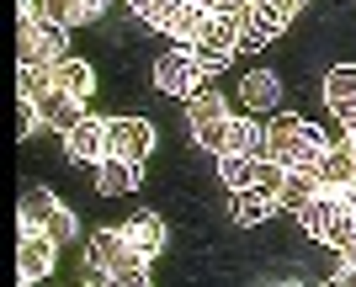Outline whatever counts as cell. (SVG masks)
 Segmentation results:
<instances>
[{"instance_id":"cell-1","label":"cell","mask_w":356,"mask_h":287,"mask_svg":"<svg viewBox=\"0 0 356 287\" xmlns=\"http://www.w3.org/2000/svg\"><path fill=\"white\" fill-rule=\"evenodd\" d=\"M266 138H271V160H282V165H309V170H319V160H325V149H330L325 133L309 128L303 117H293V112L271 117Z\"/></svg>"},{"instance_id":"cell-2","label":"cell","mask_w":356,"mask_h":287,"mask_svg":"<svg viewBox=\"0 0 356 287\" xmlns=\"http://www.w3.org/2000/svg\"><path fill=\"white\" fill-rule=\"evenodd\" d=\"M234 48H239V27L229 22V16H218V11H213V16H208V27L197 32V43H192L197 69H202V75H218L223 64L234 59Z\"/></svg>"},{"instance_id":"cell-3","label":"cell","mask_w":356,"mask_h":287,"mask_svg":"<svg viewBox=\"0 0 356 287\" xmlns=\"http://www.w3.org/2000/svg\"><path fill=\"white\" fill-rule=\"evenodd\" d=\"M70 59V43H64V27L59 22H22V64H59Z\"/></svg>"},{"instance_id":"cell-4","label":"cell","mask_w":356,"mask_h":287,"mask_svg":"<svg viewBox=\"0 0 356 287\" xmlns=\"http://www.w3.org/2000/svg\"><path fill=\"white\" fill-rule=\"evenodd\" d=\"M197 75H202V69H197V54L186 43L154 59V85H160L165 96H197Z\"/></svg>"},{"instance_id":"cell-5","label":"cell","mask_w":356,"mask_h":287,"mask_svg":"<svg viewBox=\"0 0 356 287\" xmlns=\"http://www.w3.org/2000/svg\"><path fill=\"white\" fill-rule=\"evenodd\" d=\"M54 250H59V240H54L48 229H22V245H16V277H22V282H48V272H54Z\"/></svg>"},{"instance_id":"cell-6","label":"cell","mask_w":356,"mask_h":287,"mask_svg":"<svg viewBox=\"0 0 356 287\" xmlns=\"http://www.w3.org/2000/svg\"><path fill=\"white\" fill-rule=\"evenodd\" d=\"M64 138H70V160H80V165H102L106 154H112V133H106V122L90 117V112L74 122Z\"/></svg>"},{"instance_id":"cell-7","label":"cell","mask_w":356,"mask_h":287,"mask_svg":"<svg viewBox=\"0 0 356 287\" xmlns=\"http://www.w3.org/2000/svg\"><path fill=\"white\" fill-rule=\"evenodd\" d=\"M234 27H239V48H245V54H261V48H266L271 38H277V32L287 27V22H282L277 11H271L266 0H255V6H250L245 16H239Z\"/></svg>"},{"instance_id":"cell-8","label":"cell","mask_w":356,"mask_h":287,"mask_svg":"<svg viewBox=\"0 0 356 287\" xmlns=\"http://www.w3.org/2000/svg\"><path fill=\"white\" fill-rule=\"evenodd\" d=\"M106 133H112V154H128V160L154 154V122L144 117H118V122H106Z\"/></svg>"},{"instance_id":"cell-9","label":"cell","mask_w":356,"mask_h":287,"mask_svg":"<svg viewBox=\"0 0 356 287\" xmlns=\"http://www.w3.org/2000/svg\"><path fill=\"white\" fill-rule=\"evenodd\" d=\"M32 101H38V117H43L48 128H59V133H70L74 122L86 117V112H80V96L64 91V85H48V91H43V96H32Z\"/></svg>"},{"instance_id":"cell-10","label":"cell","mask_w":356,"mask_h":287,"mask_svg":"<svg viewBox=\"0 0 356 287\" xmlns=\"http://www.w3.org/2000/svg\"><path fill=\"white\" fill-rule=\"evenodd\" d=\"M319 192H325L319 170H309V165H287V181H282V197H277V208L303 213V208H309V202H314Z\"/></svg>"},{"instance_id":"cell-11","label":"cell","mask_w":356,"mask_h":287,"mask_svg":"<svg viewBox=\"0 0 356 287\" xmlns=\"http://www.w3.org/2000/svg\"><path fill=\"white\" fill-rule=\"evenodd\" d=\"M239 101L250 106V112H271V106H282V80L271 75V69H250V75L239 80Z\"/></svg>"},{"instance_id":"cell-12","label":"cell","mask_w":356,"mask_h":287,"mask_svg":"<svg viewBox=\"0 0 356 287\" xmlns=\"http://www.w3.org/2000/svg\"><path fill=\"white\" fill-rule=\"evenodd\" d=\"M96 186H102V197H122L138 186V160H128V154H106L102 165H96Z\"/></svg>"},{"instance_id":"cell-13","label":"cell","mask_w":356,"mask_h":287,"mask_svg":"<svg viewBox=\"0 0 356 287\" xmlns=\"http://www.w3.org/2000/svg\"><path fill=\"white\" fill-rule=\"evenodd\" d=\"M319 181L335 186V192H346V186L356 181V144H351V138L325 149V160H319Z\"/></svg>"},{"instance_id":"cell-14","label":"cell","mask_w":356,"mask_h":287,"mask_svg":"<svg viewBox=\"0 0 356 287\" xmlns=\"http://www.w3.org/2000/svg\"><path fill=\"white\" fill-rule=\"evenodd\" d=\"M229 208H234V224L239 229H255V224H266L271 213H277V197H266L261 186H239Z\"/></svg>"},{"instance_id":"cell-15","label":"cell","mask_w":356,"mask_h":287,"mask_svg":"<svg viewBox=\"0 0 356 287\" xmlns=\"http://www.w3.org/2000/svg\"><path fill=\"white\" fill-rule=\"evenodd\" d=\"M341 197H346V192L325 186V192L314 197L309 208L298 213V224H303V234H309V240H325V229H330V218H335V208H341Z\"/></svg>"},{"instance_id":"cell-16","label":"cell","mask_w":356,"mask_h":287,"mask_svg":"<svg viewBox=\"0 0 356 287\" xmlns=\"http://www.w3.org/2000/svg\"><path fill=\"white\" fill-rule=\"evenodd\" d=\"M255 170H261V160H255V154H245V149H223V154H218V176H223V186H229V192L255 186Z\"/></svg>"},{"instance_id":"cell-17","label":"cell","mask_w":356,"mask_h":287,"mask_svg":"<svg viewBox=\"0 0 356 287\" xmlns=\"http://www.w3.org/2000/svg\"><path fill=\"white\" fill-rule=\"evenodd\" d=\"M128 250V234L122 229H102V234H90L86 245V266H96V272H112V261Z\"/></svg>"},{"instance_id":"cell-18","label":"cell","mask_w":356,"mask_h":287,"mask_svg":"<svg viewBox=\"0 0 356 287\" xmlns=\"http://www.w3.org/2000/svg\"><path fill=\"white\" fill-rule=\"evenodd\" d=\"M229 149H245V154H255V160H266V154H271V138H266V128H261V122L229 117Z\"/></svg>"},{"instance_id":"cell-19","label":"cell","mask_w":356,"mask_h":287,"mask_svg":"<svg viewBox=\"0 0 356 287\" xmlns=\"http://www.w3.org/2000/svg\"><path fill=\"white\" fill-rule=\"evenodd\" d=\"M122 234H128V245H134V250H144V256H160V250H165V224L154 218V213H138Z\"/></svg>"},{"instance_id":"cell-20","label":"cell","mask_w":356,"mask_h":287,"mask_svg":"<svg viewBox=\"0 0 356 287\" xmlns=\"http://www.w3.org/2000/svg\"><path fill=\"white\" fill-rule=\"evenodd\" d=\"M149 261H154V256H144V250H134V245H128V250L112 261V272H106V277H112L118 287H144V282H149Z\"/></svg>"},{"instance_id":"cell-21","label":"cell","mask_w":356,"mask_h":287,"mask_svg":"<svg viewBox=\"0 0 356 287\" xmlns=\"http://www.w3.org/2000/svg\"><path fill=\"white\" fill-rule=\"evenodd\" d=\"M346 101H356V64H335V69H325V106H330V112H341Z\"/></svg>"},{"instance_id":"cell-22","label":"cell","mask_w":356,"mask_h":287,"mask_svg":"<svg viewBox=\"0 0 356 287\" xmlns=\"http://www.w3.org/2000/svg\"><path fill=\"white\" fill-rule=\"evenodd\" d=\"M54 80H59L64 91H74L80 101L96 91V69H90L86 59H59V64H54Z\"/></svg>"},{"instance_id":"cell-23","label":"cell","mask_w":356,"mask_h":287,"mask_svg":"<svg viewBox=\"0 0 356 287\" xmlns=\"http://www.w3.org/2000/svg\"><path fill=\"white\" fill-rule=\"evenodd\" d=\"M351 240H356V202H351V197H341V208H335V218H330V229H325V245L341 256Z\"/></svg>"},{"instance_id":"cell-24","label":"cell","mask_w":356,"mask_h":287,"mask_svg":"<svg viewBox=\"0 0 356 287\" xmlns=\"http://www.w3.org/2000/svg\"><path fill=\"white\" fill-rule=\"evenodd\" d=\"M54 208H59V202H54V192H48V186H32V192L22 197V229H43Z\"/></svg>"},{"instance_id":"cell-25","label":"cell","mask_w":356,"mask_h":287,"mask_svg":"<svg viewBox=\"0 0 356 287\" xmlns=\"http://www.w3.org/2000/svg\"><path fill=\"white\" fill-rule=\"evenodd\" d=\"M186 117H192V128H202V122H223V117H229V101H223L218 91H197Z\"/></svg>"},{"instance_id":"cell-26","label":"cell","mask_w":356,"mask_h":287,"mask_svg":"<svg viewBox=\"0 0 356 287\" xmlns=\"http://www.w3.org/2000/svg\"><path fill=\"white\" fill-rule=\"evenodd\" d=\"M48 85H59L54 64H22V96H43Z\"/></svg>"},{"instance_id":"cell-27","label":"cell","mask_w":356,"mask_h":287,"mask_svg":"<svg viewBox=\"0 0 356 287\" xmlns=\"http://www.w3.org/2000/svg\"><path fill=\"white\" fill-rule=\"evenodd\" d=\"M192 133H197V149H208V154L229 149V117L223 122H202V128H192Z\"/></svg>"},{"instance_id":"cell-28","label":"cell","mask_w":356,"mask_h":287,"mask_svg":"<svg viewBox=\"0 0 356 287\" xmlns=\"http://www.w3.org/2000/svg\"><path fill=\"white\" fill-rule=\"evenodd\" d=\"M282 181H287V165L266 154V160H261V170H255V186H261L266 197H282Z\"/></svg>"},{"instance_id":"cell-29","label":"cell","mask_w":356,"mask_h":287,"mask_svg":"<svg viewBox=\"0 0 356 287\" xmlns=\"http://www.w3.org/2000/svg\"><path fill=\"white\" fill-rule=\"evenodd\" d=\"M43 16L59 27H74V22H86V6L80 0H43Z\"/></svg>"},{"instance_id":"cell-30","label":"cell","mask_w":356,"mask_h":287,"mask_svg":"<svg viewBox=\"0 0 356 287\" xmlns=\"http://www.w3.org/2000/svg\"><path fill=\"white\" fill-rule=\"evenodd\" d=\"M43 229H48V234H54L59 245H64V240H74V213L54 208V213H48V224H43Z\"/></svg>"},{"instance_id":"cell-31","label":"cell","mask_w":356,"mask_h":287,"mask_svg":"<svg viewBox=\"0 0 356 287\" xmlns=\"http://www.w3.org/2000/svg\"><path fill=\"white\" fill-rule=\"evenodd\" d=\"M266 6H271L277 16H282V22H293V16L303 11V0H266Z\"/></svg>"},{"instance_id":"cell-32","label":"cell","mask_w":356,"mask_h":287,"mask_svg":"<svg viewBox=\"0 0 356 287\" xmlns=\"http://www.w3.org/2000/svg\"><path fill=\"white\" fill-rule=\"evenodd\" d=\"M128 6H134V11H138V16H144V22H149V16H154V11H160V6H165V0H128Z\"/></svg>"},{"instance_id":"cell-33","label":"cell","mask_w":356,"mask_h":287,"mask_svg":"<svg viewBox=\"0 0 356 287\" xmlns=\"http://www.w3.org/2000/svg\"><path fill=\"white\" fill-rule=\"evenodd\" d=\"M335 117H341V128H346V133H351V128H356V101H346L341 112H335Z\"/></svg>"},{"instance_id":"cell-34","label":"cell","mask_w":356,"mask_h":287,"mask_svg":"<svg viewBox=\"0 0 356 287\" xmlns=\"http://www.w3.org/2000/svg\"><path fill=\"white\" fill-rule=\"evenodd\" d=\"M341 261H351V266H356V240H351V245L341 250Z\"/></svg>"},{"instance_id":"cell-35","label":"cell","mask_w":356,"mask_h":287,"mask_svg":"<svg viewBox=\"0 0 356 287\" xmlns=\"http://www.w3.org/2000/svg\"><path fill=\"white\" fill-rule=\"evenodd\" d=\"M346 197H351V202H356V181H351V186H346Z\"/></svg>"},{"instance_id":"cell-36","label":"cell","mask_w":356,"mask_h":287,"mask_svg":"<svg viewBox=\"0 0 356 287\" xmlns=\"http://www.w3.org/2000/svg\"><path fill=\"white\" fill-rule=\"evenodd\" d=\"M346 138H351V144H356V128H351V133H346Z\"/></svg>"}]
</instances>
